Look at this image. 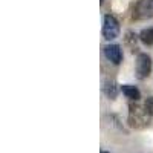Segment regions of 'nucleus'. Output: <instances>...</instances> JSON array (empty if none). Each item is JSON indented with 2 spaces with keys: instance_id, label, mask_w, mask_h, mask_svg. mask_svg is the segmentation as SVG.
I'll return each instance as SVG.
<instances>
[{
  "instance_id": "f257e3e1",
  "label": "nucleus",
  "mask_w": 153,
  "mask_h": 153,
  "mask_svg": "<svg viewBox=\"0 0 153 153\" xmlns=\"http://www.w3.org/2000/svg\"><path fill=\"white\" fill-rule=\"evenodd\" d=\"M129 124L132 127H136V129H141V127L147 126L149 124V117L150 115L147 113L146 109H141L139 106H133L130 104L129 106Z\"/></svg>"
},
{
  "instance_id": "f03ea898",
  "label": "nucleus",
  "mask_w": 153,
  "mask_h": 153,
  "mask_svg": "<svg viewBox=\"0 0 153 153\" xmlns=\"http://www.w3.org/2000/svg\"><path fill=\"white\" fill-rule=\"evenodd\" d=\"M103 35L106 40H113L120 35V23L113 16L107 14L104 16V22H103Z\"/></svg>"
},
{
  "instance_id": "7ed1b4c3",
  "label": "nucleus",
  "mask_w": 153,
  "mask_h": 153,
  "mask_svg": "<svg viewBox=\"0 0 153 153\" xmlns=\"http://www.w3.org/2000/svg\"><path fill=\"white\" fill-rule=\"evenodd\" d=\"M135 72L139 80H144L150 75L152 72V58L147 54H139L136 58V65H135Z\"/></svg>"
},
{
  "instance_id": "20e7f679",
  "label": "nucleus",
  "mask_w": 153,
  "mask_h": 153,
  "mask_svg": "<svg viewBox=\"0 0 153 153\" xmlns=\"http://www.w3.org/2000/svg\"><path fill=\"white\" fill-rule=\"evenodd\" d=\"M135 19H150L153 17V0H141L138 3L135 12H133Z\"/></svg>"
},
{
  "instance_id": "39448f33",
  "label": "nucleus",
  "mask_w": 153,
  "mask_h": 153,
  "mask_svg": "<svg viewBox=\"0 0 153 153\" xmlns=\"http://www.w3.org/2000/svg\"><path fill=\"white\" fill-rule=\"evenodd\" d=\"M104 55L107 60H110L113 65H120L123 61V52L118 45H107L104 46Z\"/></svg>"
},
{
  "instance_id": "423d86ee",
  "label": "nucleus",
  "mask_w": 153,
  "mask_h": 153,
  "mask_svg": "<svg viewBox=\"0 0 153 153\" xmlns=\"http://www.w3.org/2000/svg\"><path fill=\"white\" fill-rule=\"evenodd\" d=\"M121 92L129 98L130 101H138L139 98H141V92L138 91V87L132 86V84H124L121 86Z\"/></svg>"
},
{
  "instance_id": "0eeeda50",
  "label": "nucleus",
  "mask_w": 153,
  "mask_h": 153,
  "mask_svg": "<svg viewBox=\"0 0 153 153\" xmlns=\"http://www.w3.org/2000/svg\"><path fill=\"white\" fill-rule=\"evenodd\" d=\"M139 40H141L144 45H147V46H152L153 45V28L143 29L141 34H139Z\"/></svg>"
},
{
  "instance_id": "6e6552de",
  "label": "nucleus",
  "mask_w": 153,
  "mask_h": 153,
  "mask_svg": "<svg viewBox=\"0 0 153 153\" xmlns=\"http://www.w3.org/2000/svg\"><path fill=\"white\" fill-rule=\"evenodd\" d=\"M104 91H106L107 97H110V98L117 97V86H115V83H107V86L104 87Z\"/></svg>"
},
{
  "instance_id": "1a4fd4ad",
  "label": "nucleus",
  "mask_w": 153,
  "mask_h": 153,
  "mask_svg": "<svg viewBox=\"0 0 153 153\" xmlns=\"http://www.w3.org/2000/svg\"><path fill=\"white\" fill-rule=\"evenodd\" d=\"M144 109L147 110V113L150 115V117H153V97L147 98L146 103H144Z\"/></svg>"
},
{
  "instance_id": "9d476101",
  "label": "nucleus",
  "mask_w": 153,
  "mask_h": 153,
  "mask_svg": "<svg viewBox=\"0 0 153 153\" xmlns=\"http://www.w3.org/2000/svg\"><path fill=\"white\" fill-rule=\"evenodd\" d=\"M101 153H109V152H104V150H103V152H101Z\"/></svg>"
},
{
  "instance_id": "9b49d317",
  "label": "nucleus",
  "mask_w": 153,
  "mask_h": 153,
  "mask_svg": "<svg viewBox=\"0 0 153 153\" xmlns=\"http://www.w3.org/2000/svg\"><path fill=\"white\" fill-rule=\"evenodd\" d=\"M100 2H101V3H103V2H104V0H100Z\"/></svg>"
}]
</instances>
